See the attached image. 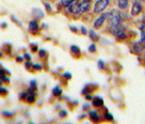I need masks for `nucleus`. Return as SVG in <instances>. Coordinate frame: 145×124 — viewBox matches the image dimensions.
Segmentation results:
<instances>
[{"mask_svg":"<svg viewBox=\"0 0 145 124\" xmlns=\"http://www.w3.org/2000/svg\"><path fill=\"white\" fill-rule=\"evenodd\" d=\"M32 15H33V17L35 18L36 19H41L45 17V14H44L43 11L41 9H39V8H33L32 9Z\"/></svg>","mask_w":145,"mask_h":124,"instance_id":"8","label":"nucleus"},{"mask_svg":"<svg viewBox=\"0 0 145 124\" xmlns=\"http://www.w3.org/2000/svg\"><path fill=\"white\" fill-rule=\"evenodd\" d=\"M8 93V90L5 87H0V94L1 95H5V94H7Z\"/></svg>","mask_w":145,"mask_h":124,"instance_id":"19","label":"nucleus"},{"mask_svg":"<svg viewBox=\"0 0 145 124\" xmlns=\"http://www.w3.org/2000/svg\"><path fill=\"white\" fill-rule=\"evenodd\" d=\"M12 20H14V21H15V23H18V24L19 25H21V24H20V23H19V21H18V19H15V18H14V17H12Z\"/></svg>","mask_w":145,"mask_h":124,"instance_id":"39","label":"nucleus"},{"mask_svg":"<svg viewBox=\"0 0 145 124\" xmlns=\"http://www.w3.org/2000/svg\"><path fill=\"white\" fill-rule=\"evenodd\" d=\"M143 10V6L138 1H135L133 3L132 7H131V15L132 16H137L138 14H140L141 12Z\"/></svg>","mask_w":145,"mask_h":124,"instance_id":"4","label":"nucleus"},{"mask_svg":"<svg viewBox=\"0 0 145 124\" xmlns=\"http://www.w3.org/2000/svg\"><path fill=\"white\" fill-rule=\"evenodd\" d=\"M53 93L54 96H60L61 93H62V90H61L59 87H55L53 89Z\"/></svg>","mask_w":145,"mask_h":124,"instance_id":"14","label":"nucleus"},{"mask_svg":"<svg viewBox=\"0 0 145 124\" xmlns=\"http://www.w3.org/2000/svg\"><path fill=\"white\" fill-rule=\"evenodd\" d=\"M89 116L90 118H91V120L92 121H94V122H99V116H98V115H97V113L95 112V111H92V112H90L89 114Z\"/></svg>","mask_w":145,"mask_h":124,"instance_id":"13","label":"nucleus"},{"mask_svg":"<svg viewBox=\"0 0 145 124\" xmlns=\"http://www.w3.org/2000/svg\"><path fill=\"white\" fill-rule=\"evenodd\" d=\"M5 77V73L4 70H0V79L3 80Z\"/></svg>","mask_w":145,"mask_h":124,"instance_id":"32","label":"nucleus"},{"mask_svg":"<svg viewBox=\"0 0 145 124\" xmlns=\"http://www.w3.org/2000/svg\"><path fill=\"white\" fill-rule=\"evenodd\" d=\"M103 100L100 97H95L93 100V105L94 107H102V106H103Z\"/></svg>","mask_w":145,"mask_h":124,"instance_id":"9","label":"nucleus"},{"mask_svg":"<svg viewBox=\"0 0 145 124\" xmlns=\"http://www.w3.org/2000/svg\"><path fill=\"white\" fill-rule=\"evenodd\" d=\"M118 6L121 10L127 9L128 6V0H118Z\"/></svg>","mask_w":145,"mask_h":124,"instance_id":"10","label":"nucleus"},{"mask_svg":"<svg viewBox=\"0 0 145 124\" xmlns=\"http://www.w3.org/2000/svg\"><path fill=\"white\" fill-rule=\"evenodd\" d=\"M2 55H3V53H1V52H0V58L2 57Z\"/></svg>","mask_w":145,"mask_h":124,"instance_id":"43","label":"nucleus"},{"mask_svg":"<svg viewBox=\"0 0 145 124\" xmlns=\"http://www.w3.org/2000/svg\"><path fill=\"white\" fill-rule=\"evenodd\" d=\"M31 51L33 52V53H35V52H37V50H38V45H33L32 44L31 45Z\"/></svg>","mask_w":145,"mask_h":124,"instance_id":"33","label":"nucleus"},{"mask_svg":"<svg viewBox=\"0 0 145 124\" xmlns=\"http://www.w3.org/2000/svg\"><path fill=\"white\" fill-rule=\"evenodd\" d=\"M59 115L60 117H62V118H64V117H66L67 115V112L66 110H61L60 112V114H59Z\"/></svg>","mask_w":145,"mask_h":124,"instance_id":"23","label":"nucleus"},{"mask_svg":"<svg viewBox=\"0 0 145 124\" xmlns=\"http://www.w3.org/2000/svg\"><path fill=\"white\" fill-rule=\"evenodd\" d=\"M109 4V0H97L94 6V13H101L106 9Z\"/></svg>","mask_w":145,"mask_h":124,"instance_id":"2","label":"nucleus"},{"mask_svg":"<svg viewBox=\"0 0 145 124\" xmlns=\"http://www.w3.org/2000/svg\"><path fill=\"white\" fill-rule=\"evenodd\" d=\"M23 60H24V58L21 57V56H18V57L16 58V60H17L18 62H21V61H23Z\"/></svg>","mask_w":145,"mask_h":124,"instance_id":"36","label":"nucleus"},{"mask_svg":"<svg viewBox=\"0 0 145 124\" xmlns=\"http://www.w3.org/2000/svg\"><path fill=\"white\" fill-rule=\"evenodd\" d=\"M3 115L5 117H12V115H13V114L11 112H6V111H5V112H3Z\"/></svg>","mask_w":145,"mask_h":124,"instance_id":"28","label":"nucleus"},{"mask_svg":"<svg viewBox=\"0 0 145 124\" xmlns=\"http://www.w3.org/2000/svg\"><path fill=\"white\" fill-rule=\"evenodd\" d=\"M28 92L30 93V94H35V92H36V87H31L28 88Z\"/></svg>","mask_w":145,"mask_h":124,"instance_id":"21","label":"nucleus"},{"mask_svg":"<svg viewBox=\"0 0 145 124\" xmlns=\"http://www.w3.org/2000/svg\"><path fill=\"white\" fill-rule=\"evenodd\" d=\"M31 63H30L29 61L25 62V67H26L27 69H30V68H31Z\"/></svg>","mask_w":145,"mask_h":124,"instance_id":"35","label":"nucleus"},{"mask_svg":"<svg viewBox=\"0 0 145 124\" xmlns=\"http://www.w3.org/2000/svg\"><path fill=\"white\" fill-rule=\"evenodd\" d=\"M24 58H25V59H27V60H31V55L29 54V53H25V54H24Z\"/></svg>","mask_w":145,"mask_h":124,"instance_id":"37","label":"nucleus"},{"mask_svg":"<svg viewBox=\"0 0 145 124\" xmlns=\"http://www.w3.org/2000/svg\"><path fill=\"white\" fill-rule=\"evenodd\" d=\"M1 26H2V28H5V27L7 26V25L5 24V23H3V24L1 25Z\"/></svg>","mask_w":145,"mask_h":124,"instance_id":"41","label":"nucleus"},{"mask_svg":"<svg viewBox=\"0 0 145 124\" xmlns=\"http://www.w3.org/2000/svg\"><path fill=\"white\" fill-rule=\"evenodd\" d=\"M69 11H70L72 13H74V14L80 13V1H78V0H74V1L72 2V5L69 6Z\"/></svg>","mask_w":145,"mask_h":124,"instance_id":"6","label":"nucleus"},{"mask_svg":"<svg viewBox=\"0 0 145 124\" xmlns=\"http://www.w3.org/2000/svg\"><path fill=\"white\" fill-rule=\"evenodd\" d=\"M30 84H31V87H36L37 81H36V80H32V81H30Z\"/></svg>","mask_w":145,"mask_h":124,"instance_id":"34","label":"nucleus"},{"mask_svg":"<svg viewBox=\"0 0 145 124\" xmlns=\"http://www.w3.org/2000/svg\"><path fill=\"white\" fill-rule=\"evenodd\" d=\"M89 36H90V38H91V39H93L94 41H98V40H99V38H100L99 35H98V34H97L96 32L94 31V30H90Z\"/></svg>","mask_w":145,"mask_h":124,"instance_id":"12","label":"nucleus"},{"mask_svg":"<svg viewBox=\"0 0 145 124\" xmlns=\"http://www.w3.org/2000/svg\"><path fill=\"white\" fill-rule=\"evenodd\" d=\"M71 50H72V53H80V48L78 47L77 45H72L71 46Z\"/></svg>","mask_w":145,"mask_h":124,"instance_id":"17","label":"nucleus"},{"mask_svg":"<svg viewBox=\"0 0 145 124\" xmlns=\"http://www.w3.org/2000/svg\"><path fill=\"white\" fill-rule=\"evenodd\" d=\"M26 93L25 92H22L21 93L19 94V99L21 100H24V99H26Z\"/></svg>","mask_w":145,"mask_h":124,"instance_id":"25","label":"nucleus"},{"mask_svg":"<svg viewBox=\"0 0 145 124\" xmlns=\"http://www.w3.org/2000/svg\"><path fill=\"white\" fill-rule=\"evenodd\" d=\"M29 29L32 31L38 30V29H39V24H38V22H36L35 20H31V21H30Z\"/></svg>","mask_w":145,"mask_h":124,"instance_id":"11","label":"nucleus"},{"mask_svg":"<svg viewBox=\"0 0 145 124\" xmlns=\"http://www.w3.org/2000/svg\"><path fill=\"white\" fill-rule=\"evenodd\" d=\"M108 14H109V12H104V13H102V15H100L99 17L95 19V21L94 22V28L98 29V28H101V27L102 26V25L104 24L105 20H106L107 18H108Z\"/></svg>","mask_w":145,"mask_h":124,"instance_id":"3","label":"nucleus"},{"mask_svg":"<svg viewBox=\"0 0 145 124\" xmlns=\"http://www.w3.org/2000/svg\"><path fill=\"white\" fill-rule=\"evenodd\" d=\"M86 99H87V100H92L93 98H92V96H91V95H89V94H88V93H87V95H86Z\"/></svg>","mask_w":145,"mask_h":124,"instance_id":"38","label":"nucleus"},{"mask_svg":"<svg viewBox=\"0 0 145 124\" xmlns=\"http://www.w3.org/2000/svg\"><path fill=\"white\" fill-rule=\"evenodd\" d=\"M32 67H33V68L35 70H41L42 69V67L40 64H34Z\"/></svg>","mask_w":145,"mask_h":124,"instance_id":"26","label":"nucleus"},{"mask_svg":"<svg viewBox=\"0 0 145 124\" xmlns=\"http://www.w3.org/2000/svg\"><path fill=\"white\" fill-rule=\"evenodd\" d=\"M91 5V1L90 0H82L80 2V12H84L88 11Z\"/></svg>","mask_w":145,"mask_h":124,"instance_id":"7","label":"nucleus"},{"mask_svg":"<svg viewBox=\"0 0 145 124\" xmlns=\"http://www.w3.org/2000/svg\"><path fill=\"white\" fill-rule=\"evenodd\" d=\"M70 28H71V30H72V31H75V32H76V31H78V30H77V28H76V27H74V26H71Z\"/></svg>","mask_w":145,"mask_h":124,"instance_id":"40","label":"nucleus"},{"mask_svg":"<svg viewBox=\"0 0 145 124\" xmlns=\"http://www.w3.org/2000/svg\"><path fill=\"white\" fill-rule=\"evenodd\" d=\"M143 39H145V30L143 31Z\"/></svg>","mask_w":145,"mask_h":124,"instance_id":"42","label":"nucleus"},{"mask_svg":"<svg viewBox=\"0 0 145 124\" xmlns=\"http://www.w3.org/2000/svg\"><path fill=\"white\" fill-rule=\"evenodd\" d=\"M63 76L66 77V78L67 80H70L71 78H72V74H69V73H65V74H63Z\"/></svg>","mask_w":145,"mask_h":124,"instance_id":"29","label":"nucleus"},{"mask_svg":"<svg viewBox=\"0 0 145 124\" xmlns=\"http://www.w3.org/2000/svg\"><path fill=\"white\" fill-rule=\"evenodd\" d=\"M74 0H61V3H62V5L65 6V7H69L72 4Z\"/></svg>","mask_w":145,"mask_h":124,"instance_id":"15","label":"nucleus"},{"mask_svg":"<svg viewBox=\"0 0 145 124\" xmlns=\"http://www.w3.org/2000/svg\"><path fill=\"white\" fill-rule=\"evenodd\" d=\"M98 67H99V69L102 70L104 68V62L102 61V60H100L99 61H98Z\"/></svg>","mask_w":145,"mask_h":124,"instance_id":"24","label":"nucleus"},{"mask_svg":"<svg viewBox=\"0 0 145 124\" xmlns=\"http://www.w3.org/2000/svg\"><path fill=\"white\" fill-rule=\"evenodd\" d=\"M117 38H121V39H123V38H127V35L125 34V32H121V33H120L118 36H117Z\"/></svg>","mask_w":145,"mask_h":124,"instance_id":"27","label":"nucleus"},{"mask_svg":"<svg viewBox=\"0 0 145 124\" xmlns=\"http://www.w3.org/2000/svg\"><path fill=\"white\" fill-rule=\"evenodd\" d=\"M125 31V27L123 25H121V24L118 25H115V26H111L109 29V31L111 32V34L115 36H118L121 32H124Z\"/></svg>","mask_w":145,"mask_h":124,"instance_id":"5","label":"nucleus"},{"mask_svg":"<svg viewBox=\"0 0 145 124\" xmlns=\"http://www.w3.org/2000/svg\"><path fill=\"white\" fill-rule=\"evenodd\" d=\"M88 50H89L90 53H95V52H96V46H95V45H94V44L90 45Z\"/></svg>","mask_w":145,"mask_h":124,"instance_id":"18","label":"nucleus"},{"mask_svg":"<svg viewBox=\"0 0 145 124\" xmlns=\"http://www.w3.org/2000/svg\"><path fill=\"white\" fill-rule=\"evenodd\" d=\"M39 56H40V57H45V56H46V51L43 50V49L39 50Z\"/></svg>","mask_w":145,"mask_h":124,"instance_id":"30","label":"nucleus"},{"mask_svg":"<svg viewBox=\"0 0 145 124\" xmlns=\"http://www.w3.org/2000/svg\"><path fill=\"white\" fill-rule=\"evenodd\" d=\"M108 20H109V24L111 25V26H115V25H118L121 24V12H119L118 10L113 9L110 12H109L108 14Z\"/></svg>","mask_w":145,"mask_h":124,"instance_id":"1","label":"nucleus"},{"mask_svg":"<svg viewBox=\"0 0 145 124\" xmlns=\"http://www.w3.org/2000/svg\"><path fill=\"white\" fill-rule=\"evenodd\" d=\"M80 31H81V32H82L84 35H87V28H86L85 26H81Z\"/></svg>","mask_w":145,"mask_h":124,"instance_id":"31","label":"nucleus"},{"mask_svg":"<svg viewBox=\"0 0 145 124\" xmlns=\"http://www.w3.org/2000/svg\"><path fill=\"white\" fill-rule=\"evenodd\" d=\"M135 1H138L139 2V1H143V0H135Z\"/></svg>","mask_w":145,"mask_h":124,"instance_id":"44","label":"nucleus"},{"mask_svg":"<svg viewBox=\"0 0 145 124\" xmlns=\"http://www.w3.org/2000/svg\"><path fill=\"white\" fill-rule=\"evenodd\" d=\"M26 100L29 103H33L34 101H35V97H34V94H30L29 96H27Z\"/></svg>","mask_w":145,"mask_h":124,"instance_id":"16","label":"nucleus"},{"mask_svg":"<svg viewBox=\"0 0 145 124\" xmlns=\"http://www.w3.org/2000/svg\"><path fill=\"white\" fill-rule=\"evenodd\" d=\"M44 5H45V6H46V11H47V12H52V6H51V5H50L49 3L45 2V3H44Z\"/></svg>","mask_w":145,"mask_h":124,"instance_id":"20","label":"nucleus"},{"mask_svg":"<svg viewBox=\"0 0 145 124\" xmlns=\"http://www.w3.org/2000/svg\"><path fill=\"white\" fill-rule=\"evenodd\" d=\"M105 118H106L108 121H112V120L114 119V117H113L112 114H110V113H107L106 115H105Z\"/></svg>","mask_w":145,"mask_h":124,"instance_id":"22","label":"nucleus"}]
</instances>
